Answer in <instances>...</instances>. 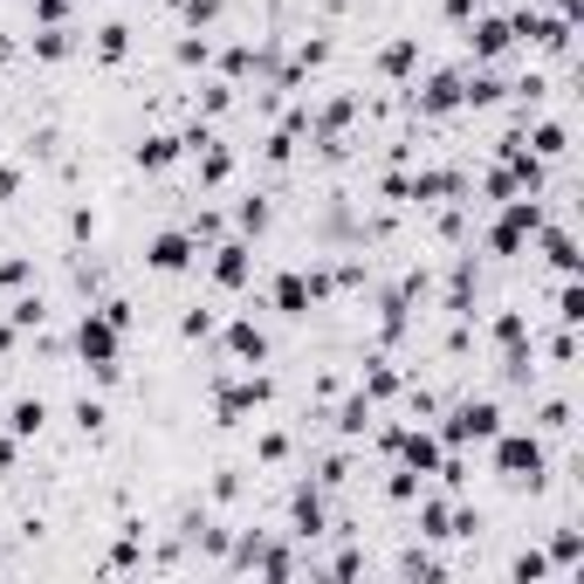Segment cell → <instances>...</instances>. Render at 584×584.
Returning <instances> with one entry per match:
<instances>
[{"label":"cell","mask_w":584,"mask_h":584,"mask_svg":"<svg viewBox=\"0 0 584 584\" xmlns=\"http://www.w3.org/2000/svg\"><path fill=\"white\" fill-rule=\"evenodd\" d=\"M393 393H399V372H393V365H372V372H365V399L378 406V399H393Z\"/></svg>","instance_id":"obj_31"},{"label":"cell","mask_w":584,"mask_h":584,"mask_svg":"<svg viewBox=\"0 0 584 584\" xmlns=\"http://www.w3.org/2000/svg\"><path fill=\"white\" fill-rule=\"evenodd\" d=\"M488 337H495L502 358H509V350H529V317H523V309H502V317L488 324Z\"/></svg>","instance_id":"obj_18"},{"label":"cell","mask_w":584,"mask_h":584,"mask_svg":"<svg viewBox=\"0 0 584 584\" xmlns=\"http://www.w3.org/2000/svg\"><path fill=\"white\" fill-rule=\"evenodd\" d=\"M255 454H261V461H289V441H283V434H261Z\"/></svg>","instance_id":"obj_48"},{"label":"cell","mask_w":584,"mask_h":584,"mask_svg":"<svg viewBox=\"0 0 584 584\" xmlns=\"http://www.w3.org/2000/svg\"><path fill=\"white\" fill-rule=\"evenodd\" d=\"M172 159H186V145H179L172 131H151V138L138 145V166H145V172H166Z\"/></svg>","instance_id":"obj_19"},{"label":"cell","mask_w":584,"mask_h":584,"mask_svg":"<svg viewBox=\"0 0 584 584\" xmlns=\"http://www.w3.org/2000/svg\"><path fill=\"white\" fill-rule=\"evenodd\" d=\"M419 536H434V543L454 536V509H447V502H419Z\"/></svg>","instance_id":"obj_27"},{"label":"cell","mask_w":584,"mask_h":584,"mask_svg":"<svg viewBox=\"0 0 584 584\" xmlns=\"http://www.w3.org/2000/svg\"><path fill=\"white\" fill-rule=\"evenodd\" d=\"M8 324H14V330H34V324H42V303H34V296H21V303H14V317H8Z\"/></svg>","instance_id":"obj_43"},{"label":"cell","mask_w":584,"mask_h":584,"mask_svg":"<svg viewBox=\"0 0 584 584\" xmlns=\"http://www.w3.org/2000/svg\"><path fill=\"white\" fill-rule=\"evenodd\" d=\"M399 571H406V577H441V564H434V557H419V551H406Z\"/></svg>","instance_id":"obj_45"},{"label":"cell","mask_w":584,"mask_h":584,"mask_svg":"<svg viewBox=\"0 0 584 584\" xmlns=\"http://www.w3.org/2000/svg\"><path fill=\"white\" fill-rule=\"evenodd\" d=\"M461 192H467V179H461V172H447V166H426V172H413V179H406V200H419V207L461 200Z\"/></svg>","instance_id":"obj_11"},{"label":"cell","mask_w":584,"mask_h":584,"mask_svg":"<svg viewBox=\"0 0 584 584\" xmlns=\"http://www.w3.org/2000/svg\"><path fill=\"white\" fill-rule=\"evenodd\" d=\"M227 103H234V90H227V83H214V90H207V97H200V110H207V117H220V110H227Z\"/></svg>","instance_id":"obj_47"},{"label":"cell","mask_w":584,"mask_h":584,"mask_svg":"<svg viewBox=\"0 0 584 584\" xmlns=\"http://www.w3.org/2000/svg\"><path fill=\"white\" fill-rule=\"evenodd\" d=\"M76 426H83V434H103V406L97 399H76Z\"/></svg>","instance_id":"obj_44"},{"label":"cell","mask_w":584,"mask_h":584,"mask_svg":"<svg viewBox=\"0 0 584 584\" xmlns=\"http://www.w3.org/2000/svg\"><path fill=\"white\" fill-rule=\"evenodd\" d=\"M192 159H200V186H227V172H234V151H227L220 138H214V145H200Z\"/></svg>","instance_id":"obj_21"},{"label":"cell","mask_w":584,"mask_h":584,"mask_svg":"<svg viewBox=\"0 0 584 584\" xmlns=\"http://www.w3.org/2000/svg\"><path fill=\"white\" fill-rule=\"evenodd\" d=\"M434 434H441V447H461V454H467V447H488V441L502 434V406H495V399H461V406L434 426Z\"/></svg>","instance_id":"obj_3"},{"label":"cell","mask_w":584,"mask_h":584,"mask_svg":"<svg viewBox=\"0 0 584 584\" xmlns=\"http://www.w3.org/2000/svg\"><path fill=\"white\" fill-rule=\"evenodd\" d=\"M14 283H28V261H0V289H14Z\"/></svg>","instance_id":"obj_51"},{"label":"cell","mask_w":584,"mask_h":584,"mask_svg":"<svg viewBox=\"0 0 584 584\" xmlns=\"http://www.w3.org/2000/svg\"><path fill=\"white\" fill-rule=\"evenodd\" d=\"M117 350H125V330H117L110 317H103V309H90V317L83 324H76V358H83L90 365V378H117V372H125V365H117Z\"/></svg>","instance_id":"obj_4"},{"label":"cell","mask_w":584,"mask_h":584,"mask_svg":"<svg viewBox=\"0 0 584 584\" xmlns=\"http://www.w3.org/2000/svg\"><path fill=\"white\" fill-rule=\"evenodd\" d=\"M344 125H350V97H337V103L324 110V125H317V131H324V138H337Z\"/></svg>","instance_id":"obj_40"},{"label":"cell","mask_w":584,"mask_h":584,"mask_svg":"<svg viewBox=\"0 0 584 584\" xmlns=\"http://www.w3.org/2000/svg\"><path fill=\"white\" fill-rule=\"evenodd\" d=\"M529 151H536V159H543V166H551V159H564V151H571V138H564V125H551V117H543V125L529 131Z\"/></svg>","instance_id":"obj_24"},{"label":"cell","mask_w":584,"mask_h":584,"mask_svg":"<svg viewBox=\"0 0 584 584\" xmlns=\"http://www.w3.org/2000/svg\"><path fill=\"white\" fill-rule=\"evenodd\" d=\"M207 56H214V49H207V34H200V28H192L186 42L172 49V62H179V69H207Z\"/></svg>","instance_id":"obj_32"},{"label":"cell","mask_w":584,"mask_h":584,"mask_svg":"<svg viewBox=\"0 0 584 584\" xmlns=\"http://www.w3.org/2000/svg\"><path fill=\"white\" fill-rule=\"evenodd\" d=\"M536 241H543V261H551L557 268V276H577V234L571 227H536Z\"/></svg>","instance_id":"obj_17"},{"label":"cell","mask_w":584,"mask_h":584,"mask_svg":"<svg viewBox=\"0 0 584 584\" xmlns=\"http://www.w3.org/2000/svg\"><path fill=\"white\" fill-rule=\"evenodd\" d=\"M393 454H399V467H413V475H434L447 447H441L434 426H399V434H393Z\"/></svg>","instance_id":"obj_9"},{"label":"cell","mask_w":584,"mask_h":584,"mask_svg":"<svg viewBox=\"0 0 584 584\" xmlns=\"http://www.w3.org/2000/svg\"><path fill=\"white\" fill-rule=\"evenodd\" d=\"M502 97H509V83L495 69H461V110H495Z\"/></svg>","instance_id":"obj_15"},{"label":"cell","mask_w":584,"mask_h":584,"mask_svg":"<svg viewBox=\"0 0 584 584\" xmlns=\"http://www.w3.org/2000/svg\"><path fill=\"white\" fill-rule=\"evenodd\" d=\"M220 21V0H186V28H214Z\"/></svg>","instance_id":"obj_39"},{"label":"cell","mask_w":584,"mask_h":584,"mask_svg":"<svg viewBox=\"0 0 584 584\" xmlns=\"http://www.w3.org/2000/svg\"><path fill=\"white\" fill-rule=\"evenodd\" d=\"M34 56H42V62H69V56H76L69 21H62V28H34Z\"/></svg>","instance_id":"obj_23"},{"label":"cell","mask_w":584,"mask_h":584,"mask_svg":"<svg viewBox=\"0 0 584 584\" xmlns=\"http://www.w3.org/2000/svg\"><path fill=\"white\" fill-rule=\"evenodd\" d=\"M509 28H516V42H529V49H543V56H564L577 21H564V14H536V8H516V14H509Z\"/></svg>","instance_id":"obj_6"},{"label":"cell","mask_w":584,"mask_h":584,"mask_svg":"<svg viewBox=\"0 0 584 584\" xmlns=\"http://www.w3.org/2000/svg\"><path fill=\"white\" fill-rule=\"evenodd\" d=\"M488 454H495V475L516 482V488H543V475H551V454H543L536 434H509V426H502L488 441Z\"/></svg>","instance_id":"obj_2"},{"label":"cell","mask_w":584,"mask_h":584,"mask_svg":"<svg viewBox=\"0 0 584 584\" xmlns=\"http://www.w3.org/2000/svg\"><path fill=\"white\" fill-rule=\"evenodd\" d=\"M207 255H214V283L220 289H248L255 283V248L248 241H214Z\"/></svg>","instance_id":"obj_10"},{"label":"cell","mask_w":584,"mask_h":584,"mask_svg":"<svg viewBox=\"0 0 584 584\" xmlns=\"http://www.w3.org/2000/svg\"><path fill=\"white\" fill-rule=\"evenodd\" d=\"M34 21H42V28H62V21H69V0H34Z\"/></svg>","instance_id":"obj_41"},{"label":"cell","mask_w":584,"mask_h":584,"mask_svg":"<svg viewBox=\"0 0 584 584\" xmlns=\"http://www.w3.org/2000/svg\"><path fill=\"white\" fill-rule=\"evenodd\" d=\"M220 344H227L234 365H261V358H268V330H261L255 317H234V324L220 330Z\"/></svg>","instance_id":"obj_12"},{"label":"cell","mask_w":584,"mask_h":584,"mask_svg":"<svg viewBox=\"0 0 584 584\" xmlns=\"http://www.w3.org/2000/svg\"><path fill=\"white\" fill-rule=\"evenodd\" d=\"M557 324H564V330L584 324V289H577V276H564V289H557Z\"/></svg>","instance_id":"obj_28"},{"label":"cell","mask_w":584,"mask_h":584,"mask_svg":"<svg viewBox=\"0 0 584 584\" xmlns=\"http://www.w3.org/2000/svg\"><path fill=\"white\" fill-rule=\"evenodd\" d=\"M42 426H49V406H42V399H14V406H8V434H14V441H34Z\"/></svg>","instance_id":"obj_20"},{"label":"cell","mask_w":584,"mask_h":584,"mask_svg":"<svg viewBox=\"0 0 584 584\" xmlns=\"http://www.w3.org/2000/svg\"><path fill=\"white\" fill-rule=\"evenodd\" d=\"M186 234H192V241H200V248H214V241H220V214H200V220H192Z\"/></svg>","instance_id":"obj_42"},{"label":"cell","mask_w":584,"mask_h":584,"mask_svg":"<svg viewBox=\"0 0 584 584\" xmlns=\"http://www.w3.org/2000/svg\"><path fill=\"white\" fill-rule=\"evenodd\" d=\"M289 529H296V536H324V529H330V516H324V488L303 482V488L289 495Z\"/></svg>","instance_id":"obj_16"},{"label":"cell","mask_w":584,"mask_h":584,"mask_svg":"<svg viewBox=\"0 0 584 584\" xmlns=\"http://www.w3.org/2000/svg\"><path fill=\"white\" fill-rule=\"evenodd\" d=\"M234 227H241V241H255V234H268V200H261V192H248V200L234 207Z\"/></svg>","instance_id":"obj_26"},{"label":"cell","mask_w":584,"mask_h":584,"mask_svg":"<svg viewBox=\"0 0 584 584\" xmlns=\"http://www.w3.org/2000/svg\"><path fill=\"white\" fill-rule=\"evenodd\" d=\"M220 69H227V83H241V76L268 69V56H261V49H227V56H220Z\"/></svg>","instance_id":"obj_29"},{"label":"cell","mask_w":584,"mask_h":584,"mask_svg":"<svg viewBox=\"0 0 584 584\" xmlns=\"http://www.w3.org/2000/svg\"><path fill=\"white\" fill-rule=\"evenodd\" d=\"M337 434H344V441H365V434H372V399H365V393L337 406Z\"/></svg>","instance_id":"obj_22"},{"label":"cell","mask_w":584,"mask_h":584,"mask_svg":"<svg viewBox=\"0 0 584 584\" xmlns=\"http://www.w3.org/2000/svg\"><path fill=\"white\" fill-rule=\"evenodd\" d=\"M475 8H482V0H447V21L467 28V21H475Z\"/></svg>","instance_id":"obj_49"},{"label":"cell","mask_w":584,"mask_h":584,"mask_svg":"<svg viewBox=\"0 0 584 584\" xmlns=\"http://www.w3.org/2000/svg\"><path fill=\"white\" fill-rule=\"evenodd\" d=\"M268 303H276L283 317H309V309H317V296H309V276H303V268H283V276L268 283Z\"/></svg>","instance_id":"obj_13"},{"label":"cell","mask_w":584,"mask_h":584,"mask_svg":"<svg viewBox=\"0 0 584 584\" xmlns=\"http://www.w3.org/2000/svg\"><path fill=\"white\" fill-rule=\"evenodd\" d=\"M509 577H516V584H543V577H551V557H543V551H523V557L509 564Z\"/></svg>","instance_id":"obj_33"},{"label":"cell","mask_w":584,"mask_h":584,"mask_svg":"<svg viewBox=\"0 0 584 584\" xmlns=\"http://www.w3.org/2000/svg\"><path fill=\"white\" fill-rule=\"evenodd\" d=\"M419 482H426V475H413V467H393V482H385V495H393L399 509H406V502H419Z\"/></svg>","instance_id":"obj_34"},{"label":"cell","mask_w":584,"mask_h":584,"mask_svg":"<svg viewBox=\"0 0 584 584\" xmlns=\"http://www.w3.org/2000/svg\"><path fill=\"white\" fill-rule=\"evenodd\" d=\"M14 454H21V441L8 434V426H0V475H8V467H14Z\"/></svg>","instance_id":"obj_50"},{"label":"cell","mask_w":584,"mask_h":584,"mask_svg":"<svg viewBox=\"0 0 584 584\" xmlns=\"http://www.w3.org/2000/svg\"><path fill=\"white\" fill-rule=\"evenodd\" d=\"M268 399H276V378H261V372L227 378V385H214V419H220V426H241V419H255Z\"/></svg>","instance_id":"obj_5"},{"label":"cell","mask_w":584,"mask_h":584,"mask_svg":"<svg viewBox=\"0 0 584 584\" xmlns=\"http://www.w3.org/2000/svg\"><path fill=\"white\" fill-rule=\"evenodd\" d=\"M551 564H564V571H571V564H584V536H577V529H557V543H551Z\"/></svg>","instance_id":"obj_35"},{"label":"cell","mask_w":584,"mask_h":584,"mask_svg":"<svg viewBox=\"0 0 584 584\" xmlns=\"http://www.w3.org/2000/svg\"><path fill=\"white\" fill-rule=\"evenodd\" d=\"M447 110H461V69H434L419 83V117H447Z\"/></svg>","instance_id":"obj_14"},{"label":"cell","mask_w":584,"mask_h":584,"mask_svg":"<svg viewBox=\"0 0 584 584\" xmlns=\"http://www.w3.org/2000/svg\"><path fill=\"white\" fill-rule=\"evenodd\" d=\"M543 220H551V214H543V192H516V200H502L495 207V227H488V255H502V261L523 255Z\"/></svg>","instance_id":"obj_1"},{"label":"cell","mask_w":584,"mask_h":584,"mask_svg":"<svg viewBox=\"0 0 584 584\" xmlns=\"http://www.w3.org/2000/svg\"><path fill=\"white\" fill-rule=\"evenodd\" d=\"M179 337H186V344L214 337V309H186V317H179Z\"/></svg>","instance_id":"obj_37"},{"label":"cell","mask_w":584,"mask_h":584,"mask_svg":"<svg viewBox=\"0 0 584 584\" xmlns=\"http://www.w3.org/2000/svg\"><path fill=\"white\" fill-rule=\"evenodd\" d=\"M131 56V28L125 21H103L97 28V62H125Z\"/></svg>","instance_id":"obj_25"},{"label":"cell","mask_w":584,"mask_h":584,"mask_svg":"<svg viewBox=\"0 0 584 584\" xmlns=\"http://www.w3.org/2000/svg\"><path fill=\"white\" fill-rule=\"evenodd\" d=\"M14 192H21V172H14V166H0V200H14Z\"/></svg>","instance_id":"obj_52"},{"label":"cell","mask_w":584,"mask_h":584,"mask_svg":"<svg viewBox=\"0 0 584 584\" xmlns=\"http://www.w3.org/2000/svg\"><path fill=\"white\" fill-rule=\"evenodd\" d=\"M467 49H475V62H495V56H509V49H516V28H509V14H495V8H475V21H467Z\"/></svg>","instance_id":"obj_8"},{"label":"cell","mask_w":584,"mask_h":584,"mask_svg":"<svg viewBox=\"0 0 584 584\" xmlns=\"http://www.w3.org/2000/svg\"><path fill=\"white\" fill-rule=\"evenodd\" d=\"M482 192H488V200H495V207H502V200H516V192H523V186H516V179H509V166H495V172H488V179H482Z\"/></svg>","instance_id":"obj_36"},{"label":"cell","mask_w":584,"mask_h":584,"mask_svg":"<svg viewBox=\"0 0 584 584\" xmlns=\"http://www.w3.org/2000/svg\"><path fill=\"white\" fill-rule=\"evenodd\" d=\"M103 317H110V324H117V330H131V317H138V309H131V303H125V296H110V303H103Z\"/></svg>","instance_id":"obj_46"},{"label":"cell","mask_w":584,"mask_h":584,"mask_svg":"<svg viewBox=\"0 0 584 584\" xmlns=\"http://www.w3.org/2000/svg\"><path fill=\"white\" fill-rule=\"evenodd\" d=\"M467 289H475V261H461V268H454V283H447V309H467Z\"/></svg>","instance_id":"obj_38"},{"label":"cell","mask_w":584,"mask_h":584,"mask_svg":"<svg viewBox=\"0 0 584 584\" xmlns=\"http://www.w3.org/2000/svg\"><path fill=\"white\" fill-rule=\"evenodd\" d=\"M378 69H385V76H413V69H419V42H393V49L378 56Z\"/></svg>","instance_id":"obj_30"},{"label":"cell","mask_w":584,"mask_h":584,"mask_svg":"<svg viewBox=\"0 0 584 584\" xmlns=\"http://www.w3.org/2000/svg\"><path fill=\"white\" fill-rule=\"evenodd\" d=\"M200 261V241H192L186 227H166L145 241V268H159V276H186V268Z\"/></svg>","instance_id":"obj_7"},{"label":"cell","mask_w":584,"mask_h":584,"mask_svg":"<svg viewBox=\"0 0 584 584\" xmlns=\"http://www.w3.org/2000/svg\"><path fill=\"white\" fill-rule=\"evenodd\" d=\"M557 14H564V21H577V14H584V0H557Z\"/></svg>","instance_id":"obj_53"}]
</instances>
